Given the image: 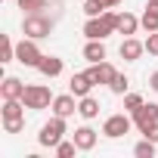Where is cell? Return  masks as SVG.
<instances>
[{
    "instance_id": "7a4b0ae2",
    "label": "cell",
    "mask_w": 158,
    "mask_h": 158,
    "mask_svg": "<svg viewBox=\"0 0 158 158\" xmlns=\"http://www.w3.org/2000/svg\"><path fill=\"white\" fill-rule=\"evenodd\" d=\"M53 28H56V22H53L50 16H44V13H28V16L22 19V34H25V37H31V40L50 37V34H53Z\"/></svg>"
},
{
    "instance_id": "1f68e13d",
    "label": "cell",
    "mask_w": 158,
    "mask_h": 158,
    "mask_svg": "<svg viewBox=\"0 0 158 158\" xmlns=\"http://www.w3.org/2000/svg\"><path fill=\"white\" fill-rule=\"evenodd\" d=\"M149 6H155V10H158V0H149Z\"/></svg>"
},
{
    "instance_id": "ba28073f",
    "label": "cell",
    "mask_w": 158,
    "mask_h": 158,
    "mask_svg": "<svg viewBox=\"0 0 158 158\" xmlns=\"http://www.w3.org/2000/svg\"><path fill=\"white\" fill-rule=\"evenodd\" d=\"M87 74L93 77V84H106V87H109V84H112V77H115L118 71H115V65H112V62H106V59H102V62H90Z\"/></svg>"
},
{
    "instance_id": "f1b7e54d",
    "label": "cell",
    "mask_w": 158,
    "mask_h": 158,
    "mask_svg": "<svg viewBox=\"0 0 158 158\" xmlns=\"http://www.w3.org/2000/svg\"><path fill=\"white\" fill-rule=\"evenodd\" d=\"M143 136H146V139H152V143H158V121H155L152 127H146V130H143Z\"/></svg>"
},
{
    "instance_id": "603a6c76",
    "label": "cell",
    "mask_w": 158,
    "mask_h": 158,
    "mask_svg": "<svg viewBox=\"0 0 158 158\" xmlns=\"http://www.w3.org/2000/svg\"><path fill=\"white\" fill-rule=\"evenodd\" d=\"M106 10H109L106 0H84V13H87V16H102Z\"/></svg>"
},
{
    "instance_id": "ffe728a7",
    "label": "cell",
    "mask_w": 158,
    "mask_h": 158,
    "mask_svg": "<svg viewBox=\"0 0 158 158\" xmlns=\"http://www.w3.org/2000/svg\"><path fill=\"white\" fill-rule=\"evenodd\" d=\"M13 59H16V44L3 34V37H0V62L6 65V62H13Z\"/></svg>"
},
{
    "instance_id": "83f0119b",
    "label": "cell",
    "mask_w": 158,
    "mask_h": 158,
    "mask_svg": "<svg viewBox=\"0 0 158 158\" xmlns=\"http://www.w3.org/2000/svg\"><path fill=\"white\" fill-rule=\"evenodd\" d=\"M146 50H149L152 56H158V31H152V34H149V40H146Z\"/></svg>"
},
{
    "instance_id": "5b68a950",
    "label": "cell",
    "mask_w": 158,
    "mask_h": 158,
    "mask_svg": "<svg viewBox=\"0 0 158 158\" xmlns=\"http://www.w3.org/2000/svg\"><path fill=\"white\" fill-rule=\"evenodd\" d=\"M40 59H44V53H40L37 40L22 37V40L16 44V62H22V65H28V68H37V62H40Z\"/></svg>"
},
{
    "instance_id": "8fae6325",
    "label": "cell",
    "mask_w": 158,
    "mask_h": 158,
    "mask_svg": "<svg viewBox=\"0 0 158 158\" xmlns=\"http://www.w3.org/2000/svg\"><path fill=\"white\" fill-rule=\"evenodd\" d=\"M118 53H121V59H124V62H136V59L146 53V44H139L136 37H124V44H121V50H118Z\"/></svg>"
},
{
    "instance_id": "7c38bea8",
    "label": "cell",
    "mask_w": 158,
    "mask_h": 158,
    "mask_svg": "<svg viewBox=\"0 0 158 158\" xmlns=\"http://www.w3.org/2000/svg\"><path fill=\"white\" fill-rule=\"evenodd\" d=\"M25 87H28V84H22L19 77H3V84H0V96H3V99H22V96H25Z\"/></svg>"
},
{
    "instance_id": "9c48e42d",
    "label": "cell",
    "mask_w": 158,
    "mask_h": 158,
    "mask_svg": "<svg viewBox=\"0 0 158 158\" xmlns=\"http://www.w3.org/2000/svg\"><path fill=\"white\" fill-rule=\"evenodd\" d=\"M74 112H77V96H74L71 90L53 99V115H59V118H68V115H74Z\"/></svg>"
},
{
    "instance_id": "4fadbf2b",
    "label": "cell",
    "mask_w": 158,
    "mask_h": 158,
    "mask_svg": "<svg viewBox=\"0 0 158 158\" xmlns=\"http://www.w3.org/2000/svg\"><path fill=\"white\" fill-rule=\"evenodd\" d=\"M96 139H99V136H96V130H93V127H87V124L74 130V143H77V149H81V152H90V149L96 146Z\"/></svg>"
},
{
    "instance_id": "ac0fdd59",
    "label": "cell",
    "mask_w": 158,
    "mask_h": 158,
    "mask_svg": "<svg viewBox=\"0 0 158 158\" xmlns=\"http://www.w3.org/2000/svg\"><path fill=\"white\" fill-rule=\"evenodd\" d=\"M84 59H87V62H102V59H106V44H102V40H87Z\"/></svg>"
},
{
    "instance_id": "cb8c5ba5",
    "label": "cell",
    "mask_w": 158,
    "mask_h": 158,
    "mask_svg": "<svg viewBox=\"0 0 158 158\" xmlns=\"http://www.w3.org/2000/svg\"><path fill=\"white\" fill-rule=\"evenodd\" d=\"M47 3H50V0H19V10H25V13H44Z\"/></svg>"
},
{
    "instance_id": "4316f807",
    "label": "cell",
    "mask_w": 158,
    "mask_h": 158,
    "mask_svg": "<svg viewBox=\"0 0 158 158\" xmlns=\"http://www.w3.org/2000/svg\"><path fill=\"white\" fill-rule=\"evenodd\" d=\"M22 127H25V121H3L6 133H22Z\"/></svg>"
},
{
    "instance_id": "f546056e",
    "label": "cell",
    "mask_w": 158,
    "mask_h": 158,
    "mask_svg": "<svg viewBox=\"0 0 158 158\" xmlns=\"http://www.w3.org/2000/svg\"><path fill=\"white\" fill-rule=\"evenodd\" d=\"M149 87L158 93V71H152V74H149Z\"/></svg>"
},
{
    "instance_id": "30bf717a",
    "label": "cell",
    "mask_w": 158,
    "mask_h": 158,
    "mask_svg": "<svg viewBox=\"0 0 158 158\" xmlns=\"http://www.w3.org/2000/svg\"><path fill=\"white\" fill-rule=\"evenodd\" d=\"M96 84H93V77L87 74V71H81V74H71V81H68V90L81 99V96H90V90H93Z\"/></svg>"
},
{
    "instance_id": "d6986e66",
    "label": "cell",
    "mask_w": 158,
    "mask_h": 158,
    "mask_svg": "<svg viewBox=\"0 0 158 158\" xmlns=\"http://www.w3.org/2000/svg\"><path fill=\"white\" fill-rule=\"evenodd\" d=\"M139 25H143L149 34H152V31H158V10H155V6H146V13H143Z\"/></svg>"
},
{
    "instance_id": "9a60e30c",
    "label": "cell",
    "mask_w": 158,
    "mask_h": 158,
    "mask_svg": "<svg viewBox=\"0 0 158 158\" xmlns=\"http://www.w3.org/2000/svg\"><path fill=\"white\" fill-rule=\"evenodd\" d=\"M3 121H25V102L22 99H3Z\"/></svg>"
},
{
    "instance_id": "4dcf8cb0",
    "label": "cell",
    "mask_w": 158,
    "mask_h": 158,
    "mask_svg": "<svg viewBox=\"0 0 158 158\" xmlns=\"http://www.w3.org/2000/svg\"><path fill=\"white\" fill-rule=\"evenodd\" d=\"M106 3H109V6H118V3H121V0H106Z\"/></svg>"
},
{
    "instance_id": "7402d4cb",
    "label": "cell",
    "mask_w": 158,
    "mask_h": 158,
    "mask_svg": "<svg viewBox=\"0 0 158 158\" xmlns=\"http://www.w3.org/2000/svg\"><path fill=\"white\" fill-rule=\"evenodd\" d=\"M133 155H136V158H155V143H152V139L136 143V146H133Z\"/></svg>"
},
{
    "instance_id": "e0dca14e",
    "label": "cell",
    "mask_w": 158,
    "mask_h": 158,
    "mask_svg": "<svg viewBox=\"0 0 158 158\" xmlns=\"http://www.w3.org/2000/svg\"><path fill=\"white\" fill-rule=\"evenodd\" d=\"M136 28H139V19H136L133 13H118V34L133 37V34H136Z\"/></svg>"
},
{
    "instance_id": "44dd1931",
    "label": "cell",
    "mask_w": 158,
    "mask_h": 158,
    "mask_svg": "<svg viewBox=\"0 0 158 158\" xmlns=\"http://www.w3.org/2000/svg\"><path fill=\"white\" fill-rule=\"evenodd\" d=\"M127 87H130V81H127V74H121V71L112 77V84H109V90H112L115 96H124V93H127Z\"/></svg>"
},
{
    "instance_id": "52a82bcc",
    "label": "cell",
    "mask_w": 158,
    "mask_h": 158,
    "mask_svg": "<svg viewBox=\"0 0 158 158\" xmlns=\"http://www.w3.org/2000/svg\"><path fill=\"white\" fill-rule=\"evenodd\" d=\"M130 118H133V124H136V127H139V133H143L146 127H152V124L158 121V102H143Z\"/></svg>"
},
{
    "instance_id": "d4e9b609",
    "label": "cell",
    "mask_w": 158,
    "mask_h": 158,
    "mask_svg": "<svg viewBox=\"0 0 158 158\" xmlns=\"http://www.w3.org/2000/svg\"><path fill=\"white\" fill-rule=\"evenodd\" d=\"M74 152H81V149H77V143H74V139H71V143H68V139H62V143L56 146V155H59V158H71Z\"/></svg>"
},
{
    "instance_id": "8992f818",
    "label": "cell",
    "mask_w": 158,
    "mask_h": 158,
    "mask_svg": "<svg viewBox=\"0 0 158 158\" xmlns=\"http://www.w3.org/2000/svg\"><path fill=\"white\" fill-rule=\"evenodd\" d=\"M130 124H133V118H127V115H109L106 124H102V133L109 139H121V136L130 133Z\"/></svg>"
},
{
    "instance_id": "484cf974",
    "label": "cell",
    "mask_w": 158,
    "mask_h": 158,
    "mask_svg": "<svg viewBox=\"0 0 158 158\" xmlns=\"http://www.w3.org/2000/svg\"><path fill=\"white\" fill-rule=\"evenodd\" d=\"M139 106H143V96H139V93H124V109H127L130 115H133Z\"/></svg>"
},
{
    "instance_id": "2e32d148",
    "label": "cell",
    "mask_w": 158,
    "mask_h": 158,
    "mask_svg": "<svg viewBox=\"0 0 158 158\" xmlns=\"http://www.w3.org/2000/svg\"><path fill=\"white\" fill-rule=\"evenodd\" d=\"M77 115H81L84 121H93V118L99 115V99H93V96H81V99H77Z\"/></svg>"
},
{
    "instance_id": "3957f363",
    "label": "cell",
    "mask_w": 158,
    "mask_h": 158,
    "mask_svg": "<svg viewBox=\"0 0 158 158\" xmlns=\"http://www.w3.org/2000/svg\"><path fill=\"white\" fill-rule=\"evenodd\" d=\"M53 93H50V87H44V84H28L25 87V96H22V102H25V109H31V112H40V109H50L53 106Z\"/></svg>"
},
{
    "instance_id": "277c9868",
    "label": "cell",
    "mask_w": 158,
    "mask_h": 158,
    "mask_svg": "<svg viewBox=\"0 0 158 158\" xmlns=\"http://www.w3.org/2000/svg\"><path fill=\"white\" fill-rule=\"evenodd\" d=\"M62 136H65V118H59V115H53L44 127H40V133H37V143L40 146H50V149H56L59 143H62Z\"/></svg>"
},
{
    "instance_id": "5bb4252c",
    "label": "cell",
    "mask_w": 158,
    "mask_h": 158,
    "mask_svg": "<svg viewBox=\"0 0 158 158\" xmlns=\"http://www.w3.org/2000/svg\"><path fill=\"white\" fill-rule=\"evenodd\" d=\"M37 71H40L44 77H59V74H62V59H59V56H44V59L37 62Z\"/></svg>"
},
{
    "instance_id": "6da1fadb",
    "label": "cell",
    "mask_w": 158,
    "mask_h": 158,
    "mask_svg": "<svg viewBox=\"0 0 158 158\" xmlns=\"http://www.w3.org/2000/svg\"><path fill=\"white\" fill-rule=\"evenodd\" d=\"M115 31H118V13L106 10L102 16H87V25H84V37L87 40H106Z\"/></svg>"
}]
</instances>
